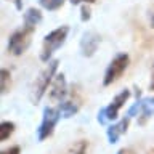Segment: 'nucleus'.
Listing matches in <instances>:
<instances>
[{
  "instance_id": "obj_1",
  "label": "nucleus",
  "mask_w": 154,
  "mask_h": 154,
  "mask_svg": "<svg viewBox=\"0 0 154 154\" xmlns=\"http://www.w3.org/2000/svg\"><path fill=\"white\" fill-rule=\"evenodd\" d=\"M58 64H60L58 60L48 61V64L43 67L42 72L35 77V80H34V84H32V88H31V101H32V104H37L38 101L42 100V96L45 95L48 87L51 85V82H53V79H55V75H56Z\"/></svg>"
},
{
  "instance_id": "obj_2",
  "label": "nucleus",
  "mask_w": 154,
  "mask_h": 154,
  "mask_svg": "<svg viewBox=\"0 0 154 154\" xmlns=\"http://www.w3.org/2000/svg\"><path fill=\"white\" fill-rule=\"evenodd\" d=\"M67 32H69V27L67 26H61L55 29V31L48 32L45 37H43V43H42V53H40V60L43 63H48L50 58L53 56L58 48H60L63 43L66 42Z\"/></svg>"
},
{
  "instance_id": "obj_3",
  "label": "nucleus",
  "mask_w": 154,
  "mask_h": 154,
  "mask_svg": "<svg viewBox=\"0 0 154 154\" xmlns=\"http://www.w3.org/2000/svg\"><path fill=\"white\" fill-rule=\"evenodd\" d=\"M34 31H35V27H29V26H24L23 29L14 31L8 38V51L11 53L13 56L23 55V53L29 48V45H31Z\"/></svg>"
},
{
  "instance_id": "obj_4",
  "label": "nucleus",
  "mask_w": 154,
  "mask_h": 154,
  "mask_svg": "<svg viewBox=\"0 0 154 154\" xmlns=\"http://www.w3.org/2000/svg\"><path fill=\"white\" fill-rule=\"evenodd\" d=\"M128 63H130V58L127 53H119V55L114 56V60L109 63L108 69L104 72V79H103V85L108 87V85H112L116 80H119L122 74L125 72V69L128 67Z\"/></svg>"
},
{
  "instance_id": "obj_5",
  "label": "nucleus",
  "mask_w": 154,
  "mask_h": 154,
  "mask_svg": "<svg viewBox=\"0 0 154 154\" xmlns=\"http://www.w3.org/2000/svg\"><path fill=\"white\" fill-rule=\"evenodd\" d=\"M60 117H61L60 108H50V106H47V108L43 109L42 124L38 125V128H37L38 141H43V140H47L48 137H51L53 132H55V127H56Z\"/></svg>"
},
{
  "instance_id": "obj_6",
  "label": "nucleus",
  "mask_w": 154,
  "mask_h": 154,
  "mask_svg": "<svg viewBox=\"0 0 154 154\" xmlns=\"http://www.w3.org/2000/svg\"><path fill=\"white\" fill-rule=\"evenodd\" d=\"M82 106V95H80V90L79 87H72V90H69V95L67 98L60 103V111H61V116L66 119L72 117L74 114L79 112Z\"/></svg>"
},
{
  "instance_id": "obj_7",
  "label": "nucleus",
  "mask_w": 154,
  "mask_h": 154,
  "mask_svg": "<svg viewBox=\"0 0 154 154\" xmlns=\"http://www.w3.org/2000/svg\"><path fill=\"white\" fill-rule=\"evenodd\" d=\"M67 95H69V90L66 85L64 74H56L50 85V90H48V98L51 103H63L67 98Z\"/></svg>"
},
{
  "instance_id": "obj_8",
  "label": "nucleus",
  "mask_w": 154,
  "mask_h": 154,
  "mask_svg": "<svg viewBox=\"0 0 154 154\" xmlns=\"http://www.w3.org/2000/svg\"><path fill=\"white\" fill-rule=\"evenodd\" d=\"M128 98H130V90H127V88L114 96L112 101H111V104L106 108V117H108V120H116L119 117V111L125 103H127Z\"/></svg>"
},
{
  "instance_id": "obj_9",
  "label": "nucleus",
  "mask_w": 154,
  "mask_h": 154,
  "mask_svg": "<svg viewBox=\"0 0 154 154\" xmlns=\"http://www.w3.org/2000/svg\"><path fill=\"white\" fill-rule=\"evenodd\" d=\"M100 45V35L95 32H85L80 40V50L84 56H93Z\"/></svg>"
},
{
  "instance_id": "obj_10",
  "label": "nucleus",
  "mask_w": 154,
  "mask_h": 154,
  "mask_svg": "<svg viewBox=\"0 0 154 154\" xmlns=\"http://www.w3.org/2000/svg\"><path fill=\"white\" fill-rule=\"evenodd\" d=\"M128 124H130V117H125V119L119 120L117 124L111 125V127L108 128V140H109V143H111V144H116L120 135L127 132Z\"/></svg>"
},
{
  "instance_id": "obj_11",
  "label": "nucleus",
  "mask_w": 154,
  "mask_h": 154,
  "mask_svg": "<svg viewBox=\"0 0 154 154\" xmlns=\"http://www.w3.org/2000/svg\"><path fill=\"white\" fill-rule=\"evenodd\" d=\"M141 119L138 120L140 125H143L146 122V119H149L151 116H154V98H143L141 100Z\"/></svg>"
},
{
  "instance_id": "obj_12",
  "label": "nucleus",
  "mask_w": 154,
  "mask_h": 154,
  "mask_svg": "<svg viewBox=\"0 0 154 154\" xmlns=\"http://www.w3.org/2000/svg\"><path fill=\"white\" fill-rule=\"evenodd\" d=\"M40 21H42V13H40V10H37V8H29L27 11L24 13V26L35 27Z\"/></svg>"
},
{
  "instance_id": "obj_13",
  "label": "nucleus",
  "mask_w": 154,
  "mask_h": 154,
  "mask_svg": "<svg viewBox=\"0 0 154 154\" xmlns=\"http://www.w3.org/2000/svg\"><path fill=\"white\" fill-rule=\"evenodd\" d=\"M88 149V141L87 140H77L66 149L64 154H85Z\"/></svg>"
},
{
  "instance_id": "obj_14",
  "label": "nucleus",
  "mask_w": 154,
  "mask_h": 154,
  "mask_svg": "<svg viewBox=\"0 0 154 154\" xmlns=\"http://www.w3.org/2000/svg\"><path fill=\"white\" fill-rule=\"evenodd\" d=\"M14 132V124L10 120H3L0 124V141H7Z\"/></svg>"
},
{
  "instance_id": "obj_15",
  "label": "nucleus",
  "mask_w": 154,
  "mask_h": 154,
  "mask_svg": "<svg viewBox=\"0 0 154 154\" xmlns=\"http://www.w3.org/2000/svg\"><path fill=\"white\" fill-rule=\"evenodd\" d=\"M10 87H11V74H10L8 69L3 67L0 71V90H2V93H7Z\"/></svg>"
},
{
  "instance_id": "obj_16",
  "label": "nucleus",
  "mask_w": 154,
  "mask_h": 154,
  "mask_svg": "<svg viewBox=\"0 0 154 154\" xmlns=\"http://www.w3.org/2000/svg\"><path fill=\"white\" fill-rule=\"evenodd\" d=\"M38 3L48 11H55V10H60L64 5V0H38Z\"/></svg>"
},
{
  "instance_id": "obj_17",
  "label": "nucleus",
  "mask_w": 154,
  "mask_h": 154,
  "mask_svg": "<svg viewBox=\"0 0 154 154\" xmlns=\"http://www.w3.org/2000/svg\"><path fill=\"white\" fill-rule=\"evenodd\" d=\"M90 16H91V11H90V8L87 7V3H85L84 7H82V10H80V18H82V21H88Z\"/></svg>"
},
{
  "instance_id": "obj_18",
  "label": "nucleus",
  "mask_w": 154,
  "mask_h": 154,
  "mask_svg": "<svg viewBox=\"0 0 154 154\" xmlns=\"http://www.w3.org/2000/svg\"><path fill=\"white\" fill-rule=\"evenodd\" d=\"M0 154H21V148H19V146H11L8 149H3Z\"/></svg>"
},
{
  "instance_id": "obj_19",
  "label": "nucleus",
  "mask_w": 154,
  "mask_h": 154,
  "mask_svg": "<svg viewBox=\"0 0 154 154\" xmlns=\"http://www.w3.org/2000/svg\"><path fill=\"white\" fill-rule=\"evenodd\" d=\"M106 120H108V117H106V108H103V109H100V112H98V122L106 124Z\"/></svg>"
},
{
  "instance_id": "obj_20",
  "label": "nucleus",
  "mask_w": 154,
  "mask_h": 154,
  "mask_svg": "<svg viewBox=\"0 0 154 154\" xmlns=\"http://www.w3.org/2000/svg\"><path fill=\"white\" fill-rule=\"evenodd\" d=\"M117 154H137V152H135L132 148H122L117 151Z\"/></svg>"
},
{
  "instance_id": "obj_21",
  "label": "nucleus",
  "mask_w": 154,
  "mask_h": 154,
  "mask_svg": "<svg viewBox=\"0 0 154 154\" xmlns=\"http://www.w3.org/2000/svg\"><path fill=\"white\" fill-rule=\"evenodd\" d=\"M96 0H71L72 5H79V3H95Z\"/></svg>"
},
{
  "instance_id": "obj_22",
  "label": "nucleus",
  "mask_w": 154,
  "mask_h": 154,
  "mask_svg": "<svg viewBox=\"0 0 154 154\" xmlns=\"http://www.w3.org/2000/svg\"><path fill=\"white\" fill-rule=\"evenodd\" d=\"M149 90L154 91V63H152V67H151V82H149Z\"/></svg>"
},
{
  "instance_id": "obj_23",
  "label": "nucleus",
  "mask_w": 154,
  "mask_h": 154,
  "mask_svg": "<svg viewBox=\"0 0 154 154\" xmlns=\"http://www.w3.org/2000/svg\"><path fill=\"white\" fill-rule=\"evenodd\" d=\"M149 23H151V27H154V5L149 8Z\"/></svg>"
},
{
  "instance_id": "obj_24",
  "label": "nucleus",
  "mask_w": 154,
  "mask_h": 154,
  "mask_svg": "<svg viewBox=\"0 0 154 154\" xmlns=\"http://www.w3.org/2000/svg\"><path fill=\"white\" fill-rule=\"evenodd\" d=\"M14 2V7H16V10H21L23 8V2L21 0H13Z\"/></svg>"
}]
</instances>
